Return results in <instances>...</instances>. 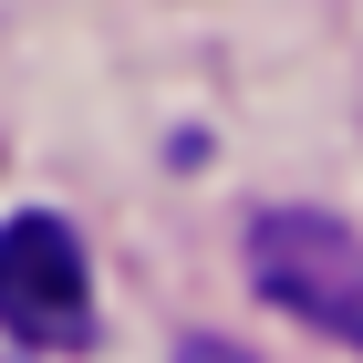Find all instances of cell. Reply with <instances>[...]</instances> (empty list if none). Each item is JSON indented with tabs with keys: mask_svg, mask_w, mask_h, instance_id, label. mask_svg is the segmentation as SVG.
Wrapping results in <instances>:
<instances>
[{
	"mask_svg": "<svg viewBox=\"0 0 363 363\" xmlns=\"http://www.w3.org/2000/svg\"><path fill=\"white\" fill-rule=\"evenodd\" d=\"M0 333L31 353L94 342V270L62 218H11L0 228Z\"/></svg>",
	"mask_w": 363,
	"mask_h": 363,
	"instance_id": "obj_2",
	"label": "cell"
},
{
	"mask_svg": "<svg viewBox=\"0 0 363 363\" xmlns=\"http://www.w3.org/2000/svg\"><path fill=\"white\" fill-rule=\"evenodd\" d=\"M250 280L291 322H311V333L363 353V239L342 218H322V208H259L250 218Z\"/></svg>",
	"mask_w": 363,
	"mask_h": 363,
	"instance_id": "obj_1",
	"label": "cell"
}]
</instances>
